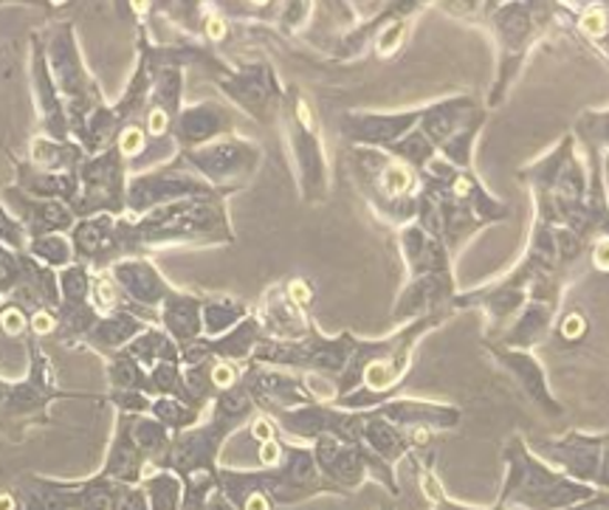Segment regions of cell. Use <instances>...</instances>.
Segmentation results:
<instances>
[{
	"label": "cell",
	"mask_w": 609,
	"mask_h": 510,
	"mask_svg": "<svg viewBox=\"0 0 609 510\" xmlns=\"http://www.w3.org/2000/svg\"><path fill=\"white\" fill-rule=\"evenodd\" d=\"M111 240L113 262H118L169 246H231L235 231L226 212V195H204L158 206L142 218H113Z\"/></svg>",
	"instance_id": "1"
},
{
	"label": "cell",
	"mask_w": 609,
	"mask_h": 510,
	"mask_svg": "<svg viewBox=\"0 0 609 510\" xmlns=\"http://www.w3.org/2000/svg\"><path fill=\"white\" fill-rule=\"evenodd\" d=\"M218 491L237 510H273L277 504L304 502L330 488L319 477L311 448L286 443L280 462L271 468L260 471L218 468Z\"/></svg>",
	"instance_id": "2"
},
{
	"label": "cell",
	"mask_w": 609,
	"mask_h": 510,
	"mask_svg": "<svg viewBox=\"0 0 609 510\" xmlns=\"http://www.w3.org/2000/svg\"><path fill=\"white\" fill-rule=\"evenodd\" d=\"M29 373L20 381L0 378V437L9 443H23L29 431L51 424V406L56 400H96L105 404V395L74 393L56 384L51 358L43 342L25 339Z\"/></svg>",
	"instance_id": "3"
},
{
	"label": "cell",
	"mask_w": 609,
	"mask_h": 510,
	"mask_svg": "<svg viewBox=\"0 0 609 510\" xmlns=\"http://www.w3.org/2000/svg\"><path fill=\"white\" fill-rule=\"evenodd\" d=\"M257 412L249 389L242 381H237L235 389L220 395L211 404V417L206 424L193 426V429L180 431L173 437L169 446L167 468L164 471L178 473L180 479L195 477V473H218V457L224 443L240 429L246 420Z\"/></svg>",
	"instance_id": "4"
},
{
	"label": "cell",
	"mask_w": 609,
	"mask_h": 510,
	"mask_svg": "<svg viewBox=\"0 0 609 510\" xmlns=\"http://www.w3.org/2000/svg\"><path fill=\"white\" fill-rule=\"evenodd\" d=\"M43 38L51 76H54L60 100H63L65 113H69L71 138L80 142L82 133H85L87 118L94 116L96 111H102L107 105V100L102 94L96 76L85 65V56H82L76 29L71 20H56Z\"/></svg>",
	"instance_id": "5"
},
{
	"label": "cell",
	"mask_w": 609,
	"mask_h": 510,
	"mask_svg": "<svg viewBox=\"0 0 609 510\" xmlns=\"http://www.w3.org/2000/svg\"><path fill=\"white\" fill-rule=\"evenodd\" d=\"M280 116L291 158L297 164L299 192L308 204L324 200V195H328V162H324L322 138H319V122L313 116L308 96L297 85H288L282 91Z\"/></svg>",
	"instance_id": "6"
},
{
	"label": "cell",
	"mask_w": 609,
	"mask_h": 510,
	"mask_svg": "<svg viewBox=\"0 0 609 510\" xmlns=\"http://www.w3.org/2000/svg\"><path fill=\"white\" fill-rule=\"evenodd\" d=\"M175 162L193 169L215 192L229 198V195L240 192L251 181V175L257 173L262 162V149L260 144L249 142V138L226 136L206 144V147L178 153Z\"/></svg>",
	"instance_id": "7"
},
{
	"label": "cell",
	"mask_w": 609,
	"mask_h": 510,
	"mask_svg": "<svg viewBox=\"0 0 609 510\" xmlns=\"http://www.w3.org/2000/svg\"><path fill=\"white\" fill-rule=\"evenodd\" d=\"M76 178H80V189L71 204L76 220L96 218V215H111V218L127 215L131 167L116 147H107L100 156H87L80 164Z\"/></svg>",
	"instance_id": "8"
},
{
	"label": "cell",
	"mask_w": 609,
	"mask_h": 510,
	"mask_svg": "<svg viewBox=\"0 0 609 510\" xmlns=\"http://www.w3.org/2000/svg\"><path fill=\"white\" fill-rule=\"evenodd\" d=\"M204 195L220 192H215L193 169L169 158V162L158 164V167L147 169V173H136L127 178V215L142 218V215L153 212L158 206L187 198H204Z\"/></svg>",
	"instance_id": "9"
},
{
	"label": "cell",
	"mask_w": 609,
	"mask_h": 510,
	"mask_svg": "<svg viewBox=\"0 0 609 510\" xmlns=\"http://www.w3.org/2000/svg\"><path fill=\"white\" fill-rule=\"evenodd\" d=\"M311 299V285L299 280V277L268 288L260 311L255 313L262 327V336L273 339V342H299V339L308 336L317 327L308 316Z\"/></svg>",
	"instance_id": "10"
},
{
	"label": "cell",
	"mask_w": 609,
	"mask_h": 510,
	"mask_svg": "<svg viewBox=\"0 0 609 510\" xmlns=\"http://www.w3.org/2000/svg\"><path fill=\"white\" fill-rule=\"evenodd\" d=\"M116 291L122 293V308L147 324H158V308L175 291L149 257H127L113 262L105 271Z\"/></svg>",
	"instance_id": "11"
},
{
	"label": "cell",
	"mask_w": 609,
	"mask_h": 510,
	"mask_svg": "<svg viewBox=\"0 0 609 510\" xmlns=\"http://www.w3.org/2000/svg\"><path fill=\"white\" fill-rule=\"evenodd\" d=\"M32 49H29V80H32L34 111H38V136L54 138V142H71L69 113H65L60 91L54 85V76L45 56L43 32H32Z\"/></svg>",
	"instance_id": "12"
},
{
	"label": "cell",
	"mask_w": 609,
	"mask_h": 510,
	"mask_svg": "<svg viewBox=\"0 0 609 510\" xmlns=\"http://www.w3.org/2000/svg\"><path fill=\"white\" fill-rule=\"evenodd\" d=\"M218 85L235 105L249 113L251 118L268 125L273 116V107H280L282 91L277 74L268 63L246 65V69L235 71L229 69L224 76H218Z\"/></svg>",
	"instance_id": "13"
},
{
	"label": "cell",
	"mask_w": 609,
	"mask_h": 510,
	"mask_svg": "<svg viewBox=\"0 0 609 510\" xmlns=\"http://www.w3.org/2000/svg\"><path fill=\"white\" fill-rule=\"evenodd\" d=\"M0 200L23 223L29 240L45 235H69L76 223V215L69 204H63V200L32 198V195H25L14 184L0 189Z\"/></svg>",
	"instance_id": "14"
},
{
	"label": "cell",
	"mask_w": 609,
	"mask_h": 510,
	"mask_svg": "<svg viewBox=\"0 0 609 510\" xmlns=\"http://www.w3.org/2000/svg\"><path fill=\"white\" fill-rule=\"evenodd\" d=\"M226 136H231V111L220 102H198V105L184 107L180 116L175 118L173 144L178 153L206 147V144Z\"/></svg>",
	"instance_id": "15"
},
{
	"label": "cell",
	"mask_w": 609,
	"mask_h": 510,
	"mask_svg": "<svg viewBox=\"0 0 609 510\" xmlns=\"http://www.w3.org/2000/svg\"><path fill=\"white\" fill-rule=\"evenodd\" d=\"M96 473L113 479V482H122V486H142V479L149 473L147 460H144L142 448L133 437V415L116 412L111 448H107L105 462Z\"/></svg>",
	"instance_id": "16"
},
{
	"label": "cell",
	"mask_w": 609,
	"mask_h": 510,
	"mask_svg": "<svg viewBox=\"0 0 609 510\" xmlns=\"http://www.w3.org/2000/svg\"><path fill=\"white\" fill-rule=\"evenodd\" d=\"M204 296L187 291H173L158 308V327L178 344V350L193 347L204 339V319H200Z\"/></svg>",
	"instance_id": "17"
},
{
	"label": "cell",
	"mask_w": 609,
	"mask_h": 510,
	"mask_svg": "<svg viewBox=\"0 0 609 510\" xmlns=\"http://www.w3.org/2000/svg\"><path fill=\"white\" fill-rule=\"evenodd\" d=\"M14 164V187L23 189L25 195L43 200H63V204H74L76 189H80V178L76 173H43L34 164H29L18 156L12 158Z\"/></svg>",
	"instance_id": "18"
},
{
	"label": "cell",
	"mask_w": 609,
	"mask_h": 510,
	"mask_svg": "<svg viewBox=\"0 0 609 510\" xmlns=\"http://www.w3.org/2000/svg\"><path fill=\"white\" fill-rule=\"evenodd\" d=\"M144 327H153V324L142 322V319L133 316L125 308H118V311L113 313H102V316L96 319L94 330H91V336H87L85 350H94L96 355L107 358V355L127 347Z\"/></svg>",
	"instance_id": "19"
},
{
	"label": "cell",
	"mask_w": 609,
	"mask_h": 510,
	"mask_svg": "<svg viewBox=\"0 0 609 510\" xmlns=\"http://www.w3.org/2000/svg\"><path fill=\"white\" fill-rule=\"evenodd\" d=\"M85 158V149L74 138L71 142H54V138L32 136L25 162L34 164L43 173H80V164Z\"/></svg>",
	"instance_id": "20"
},
{
	"label": "cell",
	"mask_w": 609,
	"mask_h": 510,
	"mask_svg": "<svg viewBox=\"0 0 609 510\" xmlns=\"http://www.w3.org/2000/svg\"><path fill=\"white\" fill-rule=\"evenodd\" d=\"M122 350L131 355L133 362H136L144 373H149V370H156L158 364H167V362L180 364L178 344H175L173 339H169L167 333L158 327V324H153V327H144L142 333H138V336Z\"/></svg>",
	"instance_id": "21"
},
{
	"label": "cell",
	"mask_w": 609,
	"mask_h": 510,
	"mask_svg": "<svg viewBox=\"0 0 609 510\" xmlns=\"http://www.w3.org/2000/svg\"><path fill=\"white\" fill-rule=\"evenodd\" d=\"M249 305L235 296H204L200 319H204V339H218L235 330L242 319H249Z\"/></svg>",
	"instance_id": "22"
},
{
	"label": "cell",
	"mask_w": 609,
	"mask_h": 510,
	"mask_svg": "<svg viewBox=\"0 0 609 510\" xmlns=\"http://www.w3.org/2000/svg\"><path fill=\"white\" fill-rule=\"evenodd\" d=\"M138 488L144 491L149 510H180L184 504V479L164 468L149 471Z\"/></svg>",
	"instance_id": "23"
},
{
	"label": "cell",
	"mask_w": 609,
	"mask_h": 510,
	"mask_svg": "<svg viewBox=\"0 0 609 510\" xmlns=\"http://www.w3.org/2000/svg\"><path fill=\"white\" fill-rule=\"evenodd\" d=\"M454 107H457V102H452V111H443V107H435V111H430V116L435 118V125L432 127H426V138H430L432 142V147H435V144H441V138H443V127H457V122H463V113L461 111H454ZM474 136H457V133H452V142H446V153H448V158L454 156V162L461 164V167H466L468 164V142H472Z\"/></svg>",
	"instance_id": "24"
},
{
	"label": "cell",
	"mask_w": 609,
	"mask_h": 510,
	"mask_svg": "<svg viewBox=\"0 0 609 510\" xmlns=\"http://www.w3.org/2000/svg\"><path fill=\"white\" fill-rule=\"evenodd\" d=\"M25 254L40 266L51 268V271H63V268L74 266V246H71L69 235L34 237V240H29Z\"/></svg>",
	"instance_id": "25"
},
{
	"label": "cell",
	"mask_w": 609,
	"mask_h": 510,
	"mask_svg": "<svg viewBox=\"0 0 609 510\" xmlns=\"http://www.w3.org/2000/svg\"><path fill=\"white\" fill-rule=\"evenodd\" d=\"M0 246H7L9 251H18V254H25V249H29V235H25L23 223L9 212L3 200H0Z\"/></svg>",
	"instance_id": "26"
},
{
	"label": "cell",
	"mask_w": 609,
	"mask_h": 510,
	"mask_svg": "<svg viewBox=\"0 0 609 510\" xmlns=\"http://www.w3.org/2000/svg\"><path fill=\"white\" fill-rule=\"evenodd\" d=\"M581 29H585L587 38H603L609 29V18L603 14V9H590V12L581 18Z\"/></svg>",
	"instance_id": "27"
},
{
	"label": "cell",
	"mask_w": 609,
	"mask_h": 510,
	"mask_svg": "<svg viewBox=\"0 0 609 510\" xmlns=\"http://www.w3.org/2000/svg\"><path fill=\"white\" fill-rule=\"evenodd\" d=\"M198 510H237V508L229 502V499L224 497V493L218 491V488H215V491L209 493V499H206V502L200 504Z\"/></svg>",
	"instance_id": "28"
},
{
	"label": "cell",
	"mask_w": 609,
	"mask_h": 510,
	"mask_svg": "<svg viewBox=\"0 0 609 510\" xmlns=\"http://www.w3.org/2000/svg\"><path fill=\"white\" fill-rule=\"evenodd\" d=\"M581 330H585V322H581V316H570L565 324H561V333L570 339L581 336Z\"/></svg>",
	"instance_id": "29"
},
{
	"label": "cell",
	"mask_w": 609,
	"mask_h": 510,
	"mask_svg": "<svg viewBox=\"0 0 609 510\" xmlns=\"http://www.w3.org/2000/svg\"><path fill=\"white\" fill-rule=\"evenodd\" d=\"M592 260H596V266L601 268V271H609V243L598 246L596 254H592Z\"/></svg>",
	"instance_id": "30"
}]
</instances>
